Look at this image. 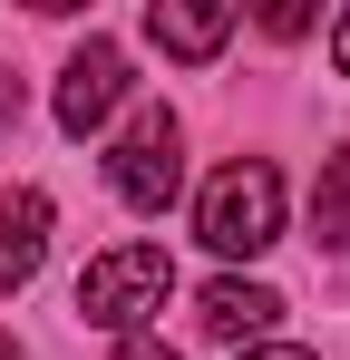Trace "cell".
Here are the masks:
<instances>
[{
  "mask_svg": "<svg viewBox=\"0 0 350 360\" xmlns=\"http://www.w3.org/2000/svg\"><path fill=\"white\" fill-rule=\"evenodd\" d=\"M39 253H49V195L20 185V195H0V292H20L39 273Z\"/></svg>",
  "mask_w": 350,
  "mask_h": 360,
  "instance_id": "cell-6",
  "label": "cell"
},
{
  "mask_svg": "<svg viewBox=\"0 0 350 360\" xmlns=\"http://www.w3.org/2000/svg\"><path fill=\"white\" fill-rule=\"evenodd\" d=\"M311 243H331V253H350V146L321 166V185H311Z\"/></svg>",
  "mask_w": 350,
  "mask_h": 360,
  "instance_id": "cell-8",
  "label": "cell"
},
{
  "mask_svg": "<svg viewBox=\"0 0 350 360\" xmlns=\"http://www.w3.org/2000/svg\"><path fill=\"white\" fill-rule=\"evenodd\" d=\"M195 321H205L214 341H263V331L283 321V292H273V283H243V273H214V283L195 292Z\"/></svg>",
  "mask_w": 350,
  "mask_h": 360,
  "instance_id": "cell-5",
  "label": "cell"
},
{
  "mask_svg": "<svg viewBox=\"0 0 350 360\" xmlns=\"http://www.w3.org/2000/svg\"><path fill=\"white\" fill-rule=\"evenodd\" d=\"M233 360H311V351H292V341H253V351H233Z\"/></svg>",
  "mask_w": 350,
  "mask_h": 360,
  "instance_id": "cell-11",
  "label": "cell"
},
{
  "mask_svg": "<svg viewBox=\"0 0 350 360\" xmlns=\"http://www.w3.org/2000/svg\"><path fill=\"white\" fill-rule=\"evenodd\" d=\"M0 360H20V341H10V331H0Z\"/></svg>",
  "mask_w": 350,
  "mask_h": 360,
  "instance_id": "cell-14",
  "label": "cell"
},
{
  "mask_svg": "<svg viewBox=\"0 0 350 360\" xmlns=\"http://www.w3.org/2000/svg\"><path fill=\"white\" fill-rule=\"evenodd\" d=\"M108 185L127 214H166L175 185H185V127H175V108H136L127 117V136H117L108 156Z\"/></svg>",
  "mask_w": 350,
  "mask_h": 360,
  "instance_id": "cell-3",
  "label": "cell"
},
{
  "mask_svg": "<svg viewBox=\"0 0 350 360\" xmlns=\"http://www.w3.org/2000/svg\"><path fill=\"white\" fill-rule=\"evenodd\" d=\"M117 360H175V351H166V341H127Z\"/></svg>",
  "mask_w": 350,
  "mask_h": 360,
  "instance_id": "cell-13",
  "label": "cell"
},
{
  "mask_svg": "<svg viewBox=\"0 0 350 360\" xmlns=\"http://www.w3.org/2000/svg\"><path fill=\"white\" fill-rule=\"evenodd\" d=\"M20 117V78H10V68H0V127Z\"/></svg>",
  "mask_w": 350,
  "mask_h": 360,
  "instance_id": "cell-12",
  "label": "cell"
},
{
  "mask_svg": "<svg viewBox=\"0 0 350 360\" xmlns=\"http://www.w3.org/2000/svg\"><path fill=\"white\" fill-rule=\"evenodd\" d=\"M175 292V263H166V243H117V253H98L88 273H78V321L88 331H136L146 311H166Z\"/></svg>",
  "mask_w": 350,
  "mask_h": 360,
  "instance_id": "cell-2",
  "label": "cell"
},
{
  "mask_svg": "<svg viewBox=\"0 0 350 360\" xmlns=\"http://www.w3.org/2000/svg\"><path fill=\"white\" fill-rule=\"evenodd\" d=\"M205 243L224 253V263H253V253H273L283 243V176L263 166V156H233L224 176L205 185Z\"/></svg>",
  "mask_w": 350,
  "mask_h": 360,
  "instance_id": "cell-1",
  "label": "cell"
},
{
  "mask_svg": "<svg viewBox=\"0 0 350 360\" xmlns=\"http://www.w3.org/2000/svg\"><path fill=\"white\" fill-rule=\"evenodd\" d=\"M146 39L166 49V59H214L233 39V10H185V0H156L146 10Z\"/></svg>",
  "mask_w": 350,
  "mask_h": 360,
  "instance_id": "cell-7",
  "label": "cell"
},
{
  "mask_svg": "<svg viewBox=\"0 0 350 360\" xmlns=\"http://www.w3.org/2000/svg\"><path fill=\"white\" fill-rule=\"evenodd\" d=\"M117 98H127V59H117V39H78L68 68H58V127L88 136V127L117 117Z\"/></svg>",
  "mask_w": 350,
  "mask_h": 360,
  "instance_id": "cell-4",
  "label": "cell"
},
{
  "mask_svg": "<svg viewBox=\"0 0 350 360\" xmlns=\"http://www.w3.org/2000/svg\"><path fill=\"white\" fill-rule=\"evenodd\" d=\"M331 68H341V78H350V10H341V20H331Z\"/></svg>",
  "mask_w": 350,
  "mask_h": 360,
  "instance_id": "cell-10",
  "label": "cell"
},
{
  "mask_svg": "<svg viewBox=\"0 0 350 360\" xmlns=\"http://www.w3.org/2000/svg\"><path fill=\"white\" fill-rule=\"evenodd\" d=\"M263 30H273V39H302V30H311V10H302V0H273V10H263Z\"/></svg>",
  "mask_w": 350,
  "mask_h": 360,
  "instance_id": "cell-9",
  "label": "cell"
}]
</instances>
